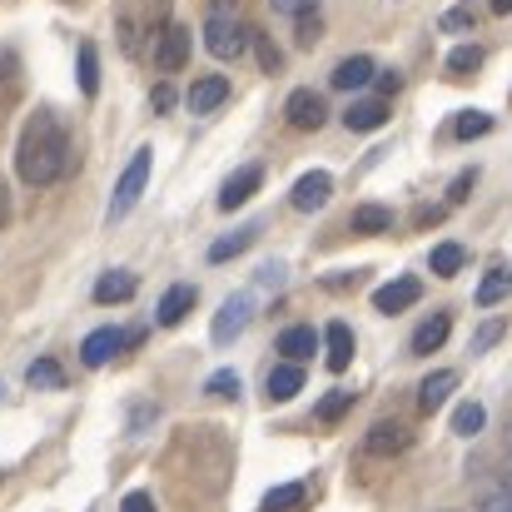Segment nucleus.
I'll list each match as a JSON object with an SVG mask.
<instances>
[{
  "mask_svg": "<svg viewBox=\"0 0 512 512\" xmlns=\"http://www.w3.org/2000/svg\"><path fill=\"white\" fill-rule=\"evenodd\" d=\"M15 170L25 184H50L70 170V140H65V125L55 110H35L20 130V145H15Z\"/></svg>",
  "mask_w": 512,
  "mask_h": 512,
  "instance_id": "obj_1",
  "label": "nucleus"
},
{
  "mask_svg": "<svg viewBox=\"0 0 512 512\" xmlns=\"http://www.w3.org/2000/svg\"><path fill=\"white\" fill-rule=\"evenodd\" d=\"M204 45H209V55H219V60H239V55H244L249 30L239 25L234 0H214V5H209V20H204Z\"/></svg>",
  "mask_w": 512,
  "mask_h": 512,
  "instance_id": "obj_2",
  "label": "nucleus"
},
{
  "mask_svg": "<svg viewBox=\"0 0 512 512\" xmlns=\"http://www.w3.org/2000/svg\"><path fill=\"white\" fill-rule=\"evenodd\" d=\"M150 165H155V155H150V145H140L135 150V160H130V170L120 174V184H115V199H110V224H120L135 204H140V194H145V184H150Z\"/></svg>",
  "mask_w": 512,
  "mask_h": 512,
  "instance_id": "obj_3",
  "label": "nucleus"
},
{
  "mask_svg": "<svg viewBox=\"0 0 512 512\" xmlns=\"http://www.w3.org/2000/svg\"><path fill=\"white\" fill-rule=\"evenodd\" d=\"M284 120H289V130H324L329 125V100L319 95V90H294L289 100H284Z\"/></svg>",
  "mask_w": 512,
  "mask_h": 512,
  "instance_id": "obj_4",
  "label": "nucleus"
},
{
  "mask_svg": "<svg viewBox=\"0 0 512 512\" xmlns=\"http://www.w3.org/2000/svg\"><path fill=\"white\" fill-rule=\"evenodd\" d=\"M249 319H254V294H234V299H224V309L214 314V324H209V339L219 343H234L244 329H249Z\"/></svg>",
  "mask_w": 512,
  "mask_h": 512,
  "instance_id": "obj_5",
  "label": "nucleus"
},
{
  "mask_svg": "<svg viewBox=\"0 0 512 512\" xmlns=\"http://www.w3.org/2000/svg\"><path fill=\"white\" fill-rule=\"evenodd\" d=\"M120 348H130V329H115L110 324V329H95L90 339L80 343V358H85V368H105Z\"/></svg>",
  "mask_w": 512,
  "mask_h": 512,
  "instance_id": "obj_6",
  "label": "nucleus"
},
{
  "mask_svg": "<svg viewBox=\"0 0 512 512\" xmlns=\"http://www.w3.org/2000/svg\"><path fill=\"white\" fill-rule=\"evenodd\" d=\"M184 60H189V30L184 25H160V35H155V65L174 75V70H184Z\"/></svg>",
  "mask_w": 512,
  "mask_h": 512,
  "instance_id": "obj_7",
  "label": "nucleus"
},
{
  "mask_svg": "<svg viewBox=\"0 0 512 512\" xmlns=\"http://www.w3.org/2000/svg\"><path fill=\"white\" fill-rule=\"evenodd\" d=\"M329 194H334L329 170H309L294 189H289V204H294V209H304V214H314V209H324V204H329Z\"/></svg>",
  "mask_w": 512,
  "mask_h": 512,
  "instance_id": "obj_8",
  "label": "nucleus"
},
{
  "mask_svg": "<svg viewBox=\"0 0 512 512\" xmlns=\"http://www.w3.org/2000/svg\"><path fill=\"white\" fill-rule=\"evenodd\" d=\"M408 443H413V433H408L403 423H393V418L373 423V428H368V438H363V448H368L373 458H398Z\"/></svg>",
  "mask_w": 512,
  "mask_h": 512,
  "instance_id": "obj_9",
  "label": "nucleus"
},
{
  "mask_svg": "<svg viewBox=\"0 0 512 512\" xmlns=\"http://www.w3.org/2000/svg\"><path fill=\"white\" fill-rule=\"evenodd\" d=\"M259 184H264V170H259V165L234 170L229 179H224V189H219V209H244V204L259 194Z\"/></svg>",
  "mask_w": 512,
  "mask_h": 512,
  "instance_id": "obj_10",
  "label": "nucleus"
},
{
  "mask_svg": "<svg viewBox=\"0 0 512 512\" xmlns=\"http://www.w3.org/2000/svg\"><path fill=\"white\" fill-rule=\"evenodd\" d=\"M224 100H229V80H224V75H204V80H194L189 95H184V105H189L194 115H214Z\"/></svg>",
  "mask_w": 512,
  "mask_h": 512,
  "instance_id": "obj_11",
  "label": "nucleus"
},
{
  "mask_svg": "<svg viewBox=\"0 0 512 512\" xmlns=\"http://www.w3.org/2000/svg\"><path fill=\"white\" fill-rule=\"evenodd\" d=\"M418 294H423V284H418L413 274H403V279H393V284H383V289L373 294V309H378V314H403L408 304H418Z\"/></svg>",
  "mask_w": 512,
  "mask_h": 512,
  "instance_id": "obj_12",
  "label": "nucleus"
},
{
  "mask_svg": "<svg viewBox=\"0 0 512 512\" xmlns=\"http://www.w3.org/2000/svg\"><path fill=\"white\" fill-rule=\"evenodd\" d=\"M453 388H458V373H453V368L428 373V378H423V388H418V408H423V413H438V408L453 398Z\"/></svg>",
  "mask_w": 512,
  "mask_h": 512,
  "instance_id": "obj_13",
  "label": "nucleus"
},
{
  "mask_svg": "<svg viewBox=\"0 0 512 512\" xmlns=\"http://www.w3.org/2000/svg\"><path fill=\"white\" fill-rule=\"evenodd\" d=\"M254 239H259V224H239V229H229L224 239H214L204 259H209V264H229V259H234V254H244Z\"/></svg>",
  "mask_w": 512,
  "mask_h": 512,
  "instance_id": "obj_14",
  "label": "nucleus"
},
{
  "mask_svg": "<svg viewBox=\"0 0 512 512\" xmlns=\"http://www.w3.org/2000/svg\"><path fill=\"white\" fill-rule=\"evenodd\" d=\"M383 120H388V100H353V105L343 110V125H348V130H358V135L378 130Z\"/></svg>",
  "mask_w": 512,
  "mask_h": 512,
  "instance_id": "obj_15",
  "label": "nucleus"
},
{
  "mask_svg": "<svg viewBox=\"0 0 512 512\" xmlns=\"http://www.w3.org/2000/svg\"><path fill=\"white\" fill-rule=\"evenodd\" d=\"M194 299H199V294H194L189 284H174L170 294L160 299V309H155V319H160L165 329H174V324H184V319H189V309H194Z\"/></svg>",
  "mask_w": 512,
  "mask_h": 512,
  "instance_id": "obj_16",
  "label": "nucleus"
},
{
  "mask_svg": "<svg viewBox=\"0 0 512 512\" xmlns=\"http://www.w3.org/2000/svg\"><path fill=\"white\" fill-rule=\"evenodd\" d=\"M314 348H319V334H314L309 324H294V329H284V334H279V353H284V363H304V358H314Z\"/></svg>",
  "mask_w": 512,
  "mask_h": 512,
  "instance_id": "obj_17",
  "label": "nucleus"
},
{
  "mask_svg": "<svg viewBox=\"0 0 512 512\" xmlns=\"http://www.w3.org/2000/svg\"><path fill=\"white\" fill-rule=\"evenodd\" d=\"M125 299H135V274H130V269H110V274H100V284H95V304H125Z\"/></svg>",
  "mask_w": 512,
  "mask_h": 512,
  "instance_id": "obj_18",
  "label": "nucleus"
},
{
  "mask_svg": "<svg viewBox=\"0 0 512 512\" xmlns=\"http://www.w3.org/2000/svg\"><path fill=\"white\" fill-rule=\"evenodd\" d=\"M324 358H329V373H343L353 363V329L348 324H329L324 334Z\"/></svg>",
  "mask_w": 512,
  "mask_h": 512,
  "instance_id": "obj_19",
  "label": "nucleus"
},
{
  "mask_svg": "<svg viewBox=\"0 0 512 512\" xmlns=\"http://www.w3.org/2000/svg\"><path fill=\"white\" fill-rule=\"evenodd\" d=\"M448 329H453V314H428L413 334V353H438L448 343Z\"/></svg>",
  "mask_w": 512,
  "mask_h": 512,
  "instance_id": "obj_20",
  "label": "nucleus"
},
{
  "mask_svg": "<svg viewBox=\"0 0 512 512\" xmlns=\"http://www.w3.org/2000/svg\"><path fill=\"white\" fill-rule=\"evenodd\" d=\"M294 393H304V363H279L269 373V398L274 403H289Z\"/></svg>",
  "mask_w": 512,
  "mask_h": 512,
  "instance_id": "obj_21",
  "label": "nucleus"
},
{
  "mask_svg": "<svg viewBox=\"0 0 512 512\" xmlns=\"http://www.w3.org/2000/svg\"><path fill=\"white\" fill-rule=\"evenodd\" d=\"M503 299H512V269L508 264H493V269L483 274V284H478V304L493 309V304H503Z\"/></svg>",
  "mask_w": 512,
  "mask_h": 512,
  "instance_id": "obj_22",
  "label": "nucleus"
},
{
  "mask_svg": "<svg viewBox=\"0 0 512 512\" xmlns=\"http://www.w3.org/2000/svg\"><path fill=\"white\" fill-rule=\"evenodd\" d=\"M373 75H378L373 60H368V55H353V60H343L339 70H334V90H368Z\"/></svg>",
  "mask_w": 512,
  "mask_h": 512,
  "instance_id": "obj_23",
  "label": "nucleus"
},
{
  "mask_svg": "<svg viewBox=\"0 0 512 512\" xmlns=\"http://www.w3.org/2000/svg\"><path fill=\"white\" fill-rule=\"evenodd\" d=\"M75 80H80V95H95V90H100V50H95V45H80V55H75Z\"/></svg>",
  "mask_w": 512,
  "mask_h": 512,
  "instance_id": "obj_24",
  "label": "nucleus"
},
{
  "mask_svg": "<svg viewBox=\"0 0 512 512\" xmlns=\"http://www.w3.org/2000/svg\"><path fill=\"white\" fill-rule=\"evenodd\" d=\"M304 483H279V488H269L264 493V512H299L304 508Z\"/></svg>",
  "mask_w": 512,
  "mask_h": 512,
  "instance_id": "obj_25",
  "label": "nucleus"
},
{
  "mask_svg": "<svg viewBox=\"0 0 512 512\" xmlns=\"http://www.w3.org/2000/svg\"><path fill=\"white\" fill-rule=\"evenodd\" d=\"M393 224V209H383V204H358L353 209V234H383Z\"/></svg>",
  "mask_w": 512,
  "mask_h": 512,
  "instance_id": "obj_26",
  "label": "nucleus"
},
{
  "mask_svg": "<svg viewBox=\"0 0 512 512\" xmlns=\"http://www.w3.org/2000/svg\"><path fill=\"white\" fill-rule=\"evenodd\" d=\"M428 264H433V274H438V279H453V274L468 264V249L448 239V244H438V249H433V259H428Z\"/></svg>",
  "mask_w": 512,
  "mask_h": 512,
  "instance_id": "obj_27",
  "label": "nucleus"
},
{
  "mask_svg": "<svg viewBox=\"0 0 512 512\" xmlns=\"http://www.w3.org/2000/svg\"><path fill=\"white\" fill-rule=\"evenodd\" d=\"M493 130V115L488 110H463V115H453V135L458 140H483Z\"/></svg>",
  "mask_w": 512,
  "mask_h": 512,
  "instance_id": "obj_28",
  "label": "nucleus"
},
{
  "mask_svg": "<svg viewBox=\"0 0 512 512\" xmlns=\"http://www.w3.org/2000/svg\"><path fill=\"white\" fill-rule=\"evenodd\" d=\"M25 383H30V388H65V368H60L55 358H35L30 373H25Z\"/></svg>",
  "mask_w": 512,
  "mask_h": 512,
  "instance_id": "obj_29",
  "label": "nucleus"
},
{
  "mask_svg": "<svg viewBox=\"0 0 512 512\" xmlns=\"http://www.w3.org/2000/svg\"><path fill=\"white\" fill-rule=\"evenodd\" d=\"M483 423H488V408H483V403H458V413H453V433H458V438L483 433Z\"/></svg>",
  "mask_w": 512,
  "mask_h": 512,
  "instance_id": "obj_30",
  "label": "nucleus"
},
{
  "mask_svg": "<svg viewBox=\"0 0 512 512\" xmlns=\"http://www.w3.org/2000/svg\"><path fill=\"white\" fill-rule=\"evenodd\" d=\"M483 55H488L483 45H458V50L448 55V75H453V80H463V75H473V70L483 65Z\"/></svg>",
  "mask_w": 512,
  "mask_h": 512,
  "instance_id": "obj_31",
  "label": "nucleus"
},
{
  "mask_svg": "<svg viewBox=\"0 0 512 512\" xmlns=\"http://www.w3.org/2000/svg\"><path fill=\"white\" fill-rule=\"evenodd\" d=\"M249 40H254V50H259V65H264V70L274 75V70L284 65V55H279V45H274V40H269L264 30H249Z\"/></svg>",
  "mask_w": 512,
  "mask_h": 512,
  "instance_id": "obj_32",
  "label": "nucleus"
},
{
  "mask_svg": "<svg viewBox=\"0 0 512 512\" xmlns=\"http://www.w3.org/2000/svg\"><path fill=\"white\" fill-rule=\"evenodd\" d=\"M274 5V15H284V20H309V15H319V0H269Z\"/></svg>",
  "mask_w": 512,
  "mask_h": 512,
  "instance_id": "obj_33",
  "label": "nucleus"
},
{
  "mask_svg": "<svg viewBox=\"0 0 512 512\" xmlns=\"http://www.w3.org/2000/svg\"><path fill=\"white\" fill-rule=\"evenodd\" d=\"M348 408H353V393H343V388L339 393H329V398L319 403V423H339Z\"/></svg>",
  "mask_w": 512,
  "mask_h": 512,
  "instance_id": "obj_34",
  "label": "nucleus"
},
{
  "mask_svg": "<svg viewBox=\"0 0 512 512\" xmlns=\"http://www.w3.org/2000/svg\"><path fill=\"white\" fill-rule=\"evenodd\" d=\"M503 334H508V324H503V319H488V324L473 334V353H488L493 343H503Z\"/></svg>",
  "mask_w": 512,
  "mask_h": 512,
  "instance_id": "obj_35",
  "label": "nucleus"
},
{
  "mask_svg": "<svg viewBox=\"0 0 512 512\" xmlns=\"http://www.w3.org/2000/svg\"><path fill=\"white\" fill-rule=\"evenodd\" d=\"M478 512H512V493L498 483V488H488L483 498H478Z\"/></svg>",
  "mask_w": 512,
  "mask_h": 512,
  "instance_id": "obj_36",
  "label": "nucleus"
},
{
  "mask_svg": "<svg viewBox=\"0 0 512 512\" xmlns=\"http://www.w3.org/2000/svg\"><path fill=\"white\" fill-rule=\"evenodd\" d=\"M150 105H155V115H170L174 105H179V90H174V80H160V85H155Z\"/></svg>",
  "mask_w": 512,
  "mask_h": 512,
  "instance_id": "obj_37",
  "label": "nucleus"
},
{
  "mask_svg": "<svg viewBox=\"0 0 512 512\" xmlns=\"http://www.w3.org/2000/svg\"><path fill=\"white\" fill-rule=\"evenodd\" d=\"M209 393H214V398H239V378H234V373H214V378H209Z\"/></svg>",
  "mask_w": 512,
  "mask_h": 512,
  "instance_id": "obj_38",
  "label": "nucleus"
},
{
  "mask_svg": "<svg viewBox=\"0 0 512 512\" xmlns=\"http://www.w3.org/2000/svg\"><path fill=\"white\" fill-rule=\"evenodd\" d=\"M468 25H473V5H453L443 15V30H468Z\"/></svg>",
  "mask_w": 512,
  "mask_h": 512,
  "instance_id": "obj_39",
  "label": "nucleus"
},
{
  "mask_svg": "<svg viewBox=\"0 0 512 512\" xmlns=\"http://www.w3.org/2000/svg\"><path fill=\"white\" fill-rule=\"evenodd\" d=\"M473 179H478V170L458 174V179H453V189H448V204H463V199H468V189H473Z\"/></svg>",
  "mask_w": 512,
  "mask_h": 512,
  "instance_id": "obj_40",
  "label": "nucleus"
},
{
  "mask_svg": "<svg viewBox=\"0 0 512 512\" xmlns=\"http://www.w3.org/2000/svg\"><path fill=\"white\" fill-rule=\"evenodd\" d=\"M120 512H155V498H150V493H130V498L120 503Z\"/></svg>",
  "mask_w": 512,
  "mask_h": 512,
  "instance_id": "obj_41",
  "label": "nucleus"
},
{
  "mask_svg": "<svg viewBox=\"0 0 512 512\" xmlns=\"http://www.w3.org/2000/svg\"><path fill=\"white\" fill-rule=\"evenodd\" d=\"M5 224H10V189L0 184V229H5Z\"/></svg>",
  "mask_w": 512,
  "mask_h": 512,
  "instance_id": "obj_42",
  "label": "nucleus"
},
{
  "mask_svg": "<svg viewBox=\"0 0 512 512\" xmlns=\"http://www.w3.org/2000/svg\"><path fill=\"white\" fill-rule=\"evenodd\" d=\"M398 85H403V80H398V75H378V90H383V95H393V90H398Z\"/></svg>",
  "mask_w": 512,
  "mask_h": 512,
  "instance_id": "obj_43",
  "label": "nucleus"
},
{
  "mask_svg": "<svg viewBox=\"0 0 512 512\" xmlns=\"http://www.w3.org/2000/svg\"><path fill=\"white\" fill-rule=\"evenodd\" d=\"M493 5V15H512V0H488Z\"/></svg>",
  "mask_w": 512,
  "mask_h": 512,
  "instance_id": "obj_44",
  "label": "nucleus"
},
{
  "mask_svg": "<svg viewBox=\"0 0 512 512\" xmlns=\"http://www.w3.org/2000/svg\"><path fill=\"white\" fill-rule=\"evenodd\" d=\"M508 438H512V428H508Z\"/></svg>",
  "mask_w": 512,
  "mask_h": 512,
  "instance_id": "obj_45",
  "label": "nucleus"
}]
</instances>
